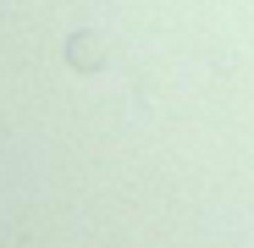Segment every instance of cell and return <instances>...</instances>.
<instances>
[{
  "label": "cell",
  "mask_w": 254,
  "mask_h": 248,
  "mask_svg": "<svg viewBox=\"0 0 254 248\" xmlns=\"http://www.w3.org/2000/svg\"><path fill=\"white\" fill-rule=\"evenodd\" d=\"M66 55H72L77 66H100V61H105V45H100V39H94V33H77Z\"/></svg>",
  "instance_id": "cell-1"
}]
</instances>
